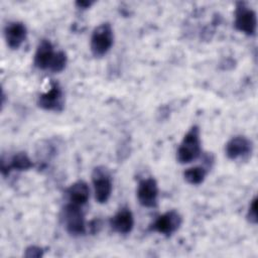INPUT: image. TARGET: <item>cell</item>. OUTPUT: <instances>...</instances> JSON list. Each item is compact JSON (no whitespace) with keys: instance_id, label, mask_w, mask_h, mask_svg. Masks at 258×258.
<instances>
[{"instance_id":"obj_9","label":"cell","mask_w":258,"mask_h":258,"mask_svg":"<svg viewBox=\"0 0 258 258\" xmlns=\"http://www.w3.org/2000/svg\"><path fill=\"white\" fill-rule=\"evenodd\" d=\"M225 152L232 160L248 158L252 152V142L245 136H234L227 142Z\"/></svg>"},{"instance_id":"obj_2","label":"cell","mask_w":258,"mask_h":258,"mask_svg":"<svg viewBox=\"0 0 258 258\" xmlns=\"http://www.w3.org/2000/svg\"><path fill=\"white\" fill-rule=\"evenodd\" d=\"M114 43V32L109 22H104L95 27L91 35L90 47L94 56L105 55Z\"/></svg>"},{"instance_id":"obj_6","label":"cell","mask_w":258,"mask_h":258,"mask_svg":"<svg viewBox=\"0 0 258 258\" xmlns=\"http://www.w3.org/2000/svg\"><path fill=\"white\" fill-rule=\"evenodd\" d=\"M182 224V217L175 210H170L158 216L151 224L150 229L166 237L174 234Z\"/></svg>"},{"instance_id":"obj_10","label":"cell","mask_w":258,"mask_h":258,"mask_svg":"<svg viewBox=\"0 0 258 258\" xmlns=\"http://www.w3.org/2000/svg\"><path fill=\"white\" fill-rule=\"evenodd\" d=\"M34 166L32 160L26 152L19 151L14 153L7 161L2 157L1 159V173L3 176H7L11 171H24Z\"/></svg>"},{"instance_id":"obj_15","label":"cell","mask_w":258,"mask_h":258,"mask_svg":"<svg viewBox=\"0 0 258 258\" xmlns=\"http://www.w3.org/2000/svg\"><path fill=\"white\" fill-rule=\"evenodd\" d=\"M208 174V168L205 165H197L184 170L183 177L185 181L192 185H199L204 182Z\"/></svg>"},{"instance_id":"obj_8","label":"cell","mask_w":258,"mask_h":258,"mask_svg":"<svg viewBox=\"0 0 258 258\" xmlns=\"http://www.w3.org/2000/svg\"><path fill=\"white\" fill-rule=\"evenodd\" d=\"M158 184L155 178L146 177L139 181L136 196L139 204L145 208H154L158 201Z\"/></svg>"},{"instance_id":"obj_17","label":"cell","mask_w":258,"mask_h":258,"mask_svg":"<svg viewBox=\"0 0 258 258\" xmlns=\"http://www.w3.org/2000/svg\"><path fill=\"white\" fill-rule=\"evenodd\" d=\"M258 212H257V198L255 197L249 206L248 212H247V219L251 224H257L258 221Z\"/></svg>"},{"instance_id":"obj_20","label":"cell","mask_w":258,"mask_h":258,"mask_svg":"<svg viewBox=\"0 0 258 258\" xmlns=\"http://www.w3.org/2000/svg\"><path fill=\"white\" fill-rule=\"evenodd\" d=\"M93 1H88V0H82V1H77L76 5L78 8L80 9H87L89 7H91V5H93Z\"/></svg>"},{"instance_id":"obj_11","label":"cell","mask_w":258,"mask_h":258,"mask_svg":"<svg viewBox=\"0 0 258 258\" xmlns=\"http://www.w3.org/2000/svg\"><path fill=\"white\" fill-rule=\"evenodd\" d=\"M4 37L11 49H17L27 37V28L21 21H10L4 27Z\"/></svg>"},{"instance_id":"obj_4","label":"cell","mask_w":258,"mask_h":258,"mask_svg":"<svg viewBox=\"0 0 258 258\" xmlns=\"http://www.w3.org/2000/svg\"><path fill=\"white\" fill-rule=\"evenodd\" d=\"M62 220L67 232L72 236H82L86 233V221L82 207L67 204L62 210Z\"/></svg>"},{"instance_id":"obj_18","label":"cell","mask_w":258,"mask_h":258,"mask_svg":"<svg viewBox=\"0 0 258 258\" xmlns=\"http://www.w3.org/2000/svg\"><path fill=\"white\" fill-rule=\"evenodd\" d=\"M44 254L43 248L36 246V245H31L25 249L24 256L27 258H39L42 257Z\"/></svg>"},{"instance_id":"obj_3","label":"cell","mask_w":258,"mask_h":258,"mask_svg":"<svg viewBox=\"0 0 258 258\" xmlns=\"http://www.w3.org/2000/svg\"><path fill=\"white\" fill-rule=\"evenodd\" d=\"M234 25L237 30L246 35H255L257 28L256 12L246 2H237Z\"/></svg>"},{"instance_id":"obj_5","label":"cell","mask_w":258,"mask_h":258,"mask_svg":"<svg viewBox=\"0 0 258 258\" xmlns=\"http://www.w3.org/2000/svg\"><path fill=\"white\" fill-rule=\"evenodd\" d=\"M92 181L96 201L99 204L107 203L113 189V182L108 169L104 166L95 167L92 173Z\"/></svg>"},{"instance_id":"obj_13","label":"cell","mask_w":258,"mask_h":258,"mask_svg":"<svg viewBox=\"0 0 258 258\" xmlns=\"http://www.w3.org/2000/svg\"><path fill=\"white\" fill-rule=\"evenodd\" d=\"M110 226L112 230L118 234H129L134 227V217L129 208H121L111 219Z\"/></svg>"},{"instance_id":"obj_14","label":"cell","mask_w":258,"mask_h":258,"mask_svg":"<svg viewBox=\"0 0 258 258\" xmlns=\"http://www.w3.org/2000/svg\"><path fill=\"white\" fill-rule=\"evenodd\" d=\"M70 204L83 207L90 198V187L84 180H77L72 183L66 190Z\"/></svg>"},{"instance_id":"obj_19","label":"cell","mask_w":258,"mask_h":258,"mask_svg":"<svg viewBox=\"0 0 258 258\" xmlns=\"http://www.w3.org/2000/svg\"><path fill=\"white\" fill-rule=\"evenodd\" d=\"M102 224H101V221L100 220H94L90 223V229H91V232L92 233H96V232H99L100 228H101Z\"/></svg>"},{"instance_id":"obj_1","label":"cell","mask_w":258,"mask_h":258,"mask_svg":"<svg viewBox=\"0 0 258 258\" xmlns=\"http://www.w3.org/2000/svg\"><path fill=\"white\" fill-rule=\"evenodd\" d=\"M201 131L199 126L194 125L183 136L176 151V159L179 163L186 164L198 159L201 156Z\"/></svg>"},{"instance_id":"obj_7","label":"cell","mask_w":258,"mask_h":258,"mask_svg":"<svg viewBox=\"0 0 258 258\" xmlns=\"http://www.w3.org/2000/svg\"><path fill=\"white\" fill-rule=\"evenodd\" d=\"M37 105L39 108L46 111L59 112L63 109V93L57 82H52L49 90L38 96Z\"/></svg>"},{"instance_id":"obj_16","label":"cell","mask_w":258,"mask_h":258,"mask_svg":"<svg viewBox=\"0 0 258 258\" xmlns=\"http://www.w3.org/2000/svg\"><path fill=\"white\" fill-rule=\"evenodd\" d=\"M67 63H68L67 53L63 50H57L55 53V56L53 58V61L50 66L49 71H51L53 73H59L64 70Z\"/></svg>"},{"instance_id":"obj_12","label":"cell","mask_w":258,"mask_h":258,"mask_svg":"<svg viewBox=\"0 0 258 258\" xmlns=\"http://www.w3.org/2000/svg\"><path fill=\"white\" fill-rule=\"evenodd\" d=\"M55 53L56 51L54 50L52 43L48 39L40 40L34 53V66L39 70H49Z\"/></svg>"}]
</instances>
